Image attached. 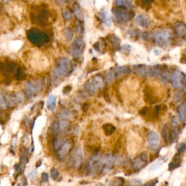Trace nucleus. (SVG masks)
<instances>
[{
  "mask_svg": "<svg viewBox=\"0 0 186 186\" xmlns=\"http://www.w3.org/2000/svg\"><path fill=\"white\" fill-rule=\"evenodd\" d=\"M106 86L105 79L101 75L97 74L89 79L84 84V89L89 95H93Z\"/></svg>",
  "mask_w": 186,
  "mask_h": 186,
  "instance_id": "nucleus-1",
  "label": "nucleus"
},
{
  "mask_svg": "<svg viewBox=\"0 0 186 186\" xmlns=\"http://www.w3.org/2000/svg\"><path fill=\"white\" fill-rule=\"evenodd\" d=\"M155 42L161 48L166 50L172 42V33L169 29H162L153 34Z\"/></svg>",
  "mask_w": 186,
  "mask_h": 186,
  "instance_id": "nucleus-2",
  "label": "nucleus"
},
{
  "mask_svg": "<svg viewBox=\"0 0 186 186\" xmlns=\"http://www.w3.org/2000/svg\"><path fill=\"white\" fill-rule=\"evenodd\" d=\"M85 48V43L82 37H76L70 47L69 52L71 56L75 58H80Z\"/></svg>",
  "mask_w": 186,
  "mask_h": 186,
  "instance_id": "nucleus-3",
  "label": "nucleus"
},
{
  "mask_svg": "<svg viewBox=\"0 0 186 186\" xmlns=\"http://www.w3.org/2000/svg\"><path fill=\"white\" fill-rule=\"evenodd\" d=\"M71 61L68 58H62L59 60L58 65L53 72L58 74V76H61V78L64 77L66 75H68L70 70H71Z\"/></svg>",
  "mask_w": 186,
  "mask_h": 186,
  "instance_id": "nucleus-4",
  "label": "nucleus"
},
{
  "mask_svg": "<svg viewBox=\"0 0 186 186\" xmlns=\"http://www.w3.org/2000/svg\"><path fill=\"white\" fill-rule=\"evenodd\" d=\"M186 79V75L185 73L180 70H176L170 76V81L172 85L174 88H180L183 86Z\"/></svg>",
  "mask_w": 186,
  "mask_h": 186,
  "instance_id": "nucleus-5",
  "label": "nucleus"
},
{
  "mask_svg": "<svg viewBox=\"0 0 186 186\" xmlns=\"http://www.w3.org/2000/svg\"><path fill=\"white\" fill-rule=\"evenodd\" d=\"M112 12L115 20L119 23H125L130 18H132L130 14L127 10L121 8H114L112 10Z\"/></svg>",
  "mask_w": 186,
  "mask_h": 186,
  "instance_id": "nucleus-6",
  "label": "nucleus"
},
{
  "mask_svg": "<svg viewBox=\"0 0 186 186\" xmlns=\"http://www.w3.org/2000/svg\"><path fill=\"white\" fill-rule=\"evenodd\" d=\"M82 159H83V151L80 148H77L76 150L74 151L71 156L68 163L73 168H78L82 164Z\"/></svg>",
  "mask_w": 186,
  "mask_h": 186,
  "instance_id": "nucleus-7",
  "label": "nucleus"
},
{
  "mask_svg": "<svg viewBox=\"0 0 186 186\" xmlns=\"http://www.w3.org/2000/svg\"><path fill=\"white\" fill-rule=\"evenodd\" d=\"M148 163V156L146 153H141L138 156H137L133 161L132 163V167L136 171H139V170H142L147 165Z\"/></svg>",
  "mask_w": 186,
  "mask_h": 186,
  "instance_id": "nucleus-8",
  "label": "nucleus"
},
{
  "mask_svg": "<svg viewBox=\"0 0 186 186\" xmlns=\"http://www.w3.org/2000/svg\"><path fill=\"white\" fill-rule=\"evenodd\" d=\"M148 142L149 147L152 150H156L157 148H159V145H160V139H159L157 132L151 131L148 135Z\"/></svg>",
  "mask_w": 186,
  "mask_h": 186,
  "instance_id": "nucleus-9",
  "label": "nucleus"
},
{
  "mask_svg": "<svg viewBox=\"0 0 186 186\" xmlns=\"http://www.w3.org/2000/svg\"><path fill=\"white\" fill-rule=\"evenodd\" d=\"M73 144L71 142H64L61 148L58 150V156L60 159H64L69 153L70 151L72 148Z\"/></svg>",
  "mask_w": 186,
  "mask_h": 186,
  "instance_id": "nucleus-10",
  "label": "nucleus"
},
{
  "mask_svg": "<svg viewBox=\"0 0 186 186\" xmlns=\"http://www.w3.org/2000/svg\"><path fill=\"white\" fill-rule=\"evenodd\" d=\"M135 20H136L137 24L143 29H148L151 25L150 19L144 15H140L137 16Z\"/></svg>",
  "mask_w": 186,
  "mask_h": 186,
  "instance_id": "nucleus-11",
  "label": "nucleus"
},
{
  "mask_svg": "<svg viewBox=\"0 0 186 186\" xmlns=\"http://www.w3.org/2000/svg\"><path fill=\"white\" fill-rule=\"evenodd\" d=\"M129 71V68L127 66H117L113 70L115 79H119L121 76H124L126 74H128Z\"/></svg>",
  "mask_w": 186,
  "mask_h": 186,
  "instance_id": "nucleus-12",
  "label": "nucleus"
},
{
  "mask_svg": "<svg viewBox=\"0 0 186 186\" xmlns=\"http://www.w3.org/2000/svg\"><path fill=\"white\" fill-rule=\"evenodd\" d=\"M181 163L182 159L181 157H180V154L176 153L174 156V157H173L172 160L171 161V162H170V164H169V170H170V171L175 170V169H177V167H179V166H180Z\"/></svg>",
  "mask_w": 186,
  "mask_h": 186,
  "instance_id": "nucleus-13",
  "label": "nucleus"
},
{
  "mask_svg": "<svg viewBox=\"0 0 186 186\" xmlns=\"http://www.w3.org/2000/svg\"><path fill=\"white\" fill-rule=\"evenodd\" d=\"M134 71L140 77L144 78L148 76V70H147L146 66L143 64H139V65H135L134 66Z\"/></svg>",
  "mask_w": 186,
  "mask_h": 186,
  "instance_id": "nucleus-14",
  "label": "nucleus"
},
{
  "mask_svg": "<svg viewBox=\"0 0 186 186\" xmlns=\"http://www.w3.org/2000/svg\"><path fill=\"white\" fill-rule=\"evenodd\" d=\"M179 119L181 122L186 124V103H183L177 108Z\"/></svg>",
  "mask_w": 186,
  "mask_h": 186,
  "instance_id": "nucleus-15",
  "label": "nucleus"
},
{
  "mask_svg": "<svg viewBox=\"0 0 186 186\" xmlns=\"http://www.w3.org/2000/svg\"><path fill=\"white\" fill-rule=\"evenodd\" d=\"M35 92H36V89H35L34 84L31 82H28L25 87V93H26V96L29 98H31L34 95Z\"/></svg>",
  "mask_w": 186,
  "mask_h": 186,
  "instance_id": "nucleus-16",
  "label": "nucleus"
},
{
  "mask_svg": "<svg viewBox=\"0 0 186 186\" xmlns=\"http://www.w3.org/2000/svg\"><path fill=\"white\" fill-rule=\"evenodd\" d=\"M100 17L101 21L106 25V26H110L111 25V18L107 10H103L100 13Z\"/></svg>",
  "mask_w": 186,
  "mask_h": 186,
  "instance_id": "nucleus-17",
  "label": "nucleus"
},
{
  "mask_svg": "<svg viewBox=\"0 0 186 186\" xmlns=\"http://www.w3.org/2000/svg\"><path fill=\"white\" fill-rule=\"evenodd\" d=\"M170 142L173 143L178 138L180 135V129L179 126H172V129L170 132Z\"/></svg>",
  "mask_w": 186,
  "mask_h": 186,
  "instance_id": "nucleus-18",
  "label": "nucleus"
},
{
  "mask_svg": "<svg viewBox=\"0 0 186 186\" xmlns=\"http://www.w3.org/2000/svg\"><path fill=\"white\" fill-rule=\"evenodd\" d=\"M57 104V98L56 97L53 95L49 96L47 101V107L50 111H53L56 108Z\"/></svg>",
  "mask_w": 186,
  "mask_h": 186,
  "instance_id": "nucleus-19",
  "label": "nucleus"
},
{
  "mask_svg": "<svg viewBox=\"0 0 186 186\" xmlns=\"http://www.w3.org/2000/svg\"><path fill=\"white\" fill-rule=\"evenodd\" d=\"M161 70V66L159 64H156V65H151L150 67V68L148 70V73L151 77H156V76H159Z\"/></svg>",
  "mask_w": 186,
  "mask_h": 186,
  "instance_id": "nucleus-20",
  "label": "nucleus"
},
{
  "mask_svg": "<svg viewBox=\"0 0 186 186\" xmlns=\"http://www.w3.org/2000/svg\"><path fill=\"white\" fill-rule=\"evenodd\" d=\"M170 131L169 128L168 124H164L162 127L161 129V136L163 138L164 140L166 142H170Z\"/></svg>",
  "mask_w": 186,
  "mask_h": 186,
  "instance_id": "nucleus-21",
  "label": "nucleus"
},
{
  "mask_svg": "<svg viewBox=\"0 0 186 186\" xmlns=\"http://www.w3.org/2000/svg\"><path fill=\"white\" fill-rule=\"evenodd\" d=\"M159 76H160L161 79L164 82H169V80L170 79V74L166 66H165V65L161 66V70Z\"/></svg>",
  "mask_w": 186,
  "mask_h": 186,
  "instance_id": "nucleus-22",
  "label": "nucleus"
},
{
  "mask_svg": "<svg viewBox=\"0 0 186 186\" xmlns=\"http://www.w3.org/2000/svg\"><path fill=\"white\" fill-rule=\"evenodd\" d=\"M103 129L106 136H110L112 134H114V132L116 131V127L113 124L108 123V124H105L103 126Z\"/></svg>",
  "mask_w": 186,
  "mask_h": 186,
  "instance_id": "nucleus-23",
  "label": "nucleus"
},
{
  "mask_svg": "<svg viewBox=\"0 0 186 186\" xmlns=\"http://www.w3.org/2000/svg\"><path fill=\"white\" fill-rule=\"evenodd\" d=\"M175 31L180 37H185L186 36V24L180 23L175 27Z\"/></svg>",
  "mask_w": 186,
  "mask_h": 186,
  "instance_id": "nucleus-24",
  "label": "nucleus"
},
{
  "mask_svg": "<svg viewBox=\"0 0 186 186\" xmlns=\"http://www.w3.org/2000/svg\"><path fill=\"white\" fill-rule=\"evenodd\" d=\"M108 40L114 49H119L120 44H121V40L119 38L118 36H116L115 34H111L109 36Z\"/></svg>",
  "mask_w": 186,
  "mask_h": 186,
  "instance_id": "nucleus-25",
  "label": "nucleus"
},
{
  "mask_svg": "<svg viewBox=\"0 0 186 186\" xmlns=\"http://www.w3.org/2000/svg\"><path fill=\"white\" fill-rule=\"evenodd\" d=\"M74 13L79 21L83 22L84 20V17L83 12L81 10L80 7H79V6L78 5H75L74 6Z\"/></svg>",
  "mask_w": 186,
  "mask_h": 186,
  "instance_id": "nucleus-26",
  "label": "nucleus"
},
{
  "mask_svg": "<svg viewBox=\"0 0 186 186\" xmlns=\"http://www.w3.org/2000/svg\"><path fill=\"white\" fill-rule=\"evenodd\" d=\"M9 106L7 99V96H5L3 93L0 92V109H6Z\"/></svg>",
  "mask_w": 186,
  "mask_h": 186,
  "instance_id": "nucleus-27",
  "label": "nucleus"
},
{
  "mask_svg": "<svg viewBox=\"0 0 186 186\" xmlns=\"http://www.w3.org/2000/svg\"><path fill=\"white\" fill-rule=\"evenodd\" d=\"M58 123V132H63L65 131V129H68V127H69V122L68 120L62 119L61 121H60Z\"/></svg>",
  "mask_w": 186,
  "mask_h": 186,
  "instance_id": "nucleus-28",
  "label": "nucleus"
},
{
  "mask_svg": "<svg viewBox=\"0 0 186 186\" xmlns=\"http://www.w3.org/2000/svg\"><path fill=\"white\" fill-rule=\"evenodd\" d=\"M106 43L103 39H102L101 41H99L97 42H96L95 44H94V46H93L95 50L97 52L103 51V49L106 48Z\"/></svg>",
  "mask_w": 186,
  "mask_h": 186,
  "instance_id": "nucleus-29",
  "label": "nucleus"
},
{
  "mask_svg": "<svg viewBox=\"0 0 186 186\" xmlns=\"http://www.w3.org/2000/svg\"><path fill=\"white\" fill-rule=\"evenodd\" d=\"M58 117H59L61 119L70 120L71 119L72 115H71V114L69 112V111H68V110H61L59 114H58Z\"/></svg>",
  "mask_w": 186,
  "mask_h": 186,
  "instance_id": "nucleus-30",
  "label": "nucleus"
},
{
  "mask_svg": "<svg viewBox=\"0 0 186 186\" xmlns=\"http://www.w3.org/2000/svg\"><path fill=\"white\" fill-rule=\"evenodd\" d=\"M63 33H64V37H65L66 41L69 42L73 39V36H74V32H73V31L71 30V29H70V28H66V29H65Z\"/></svg>",
  "mask_w": 186,
  "mask_h": 186,
  "instance_id": "nucleus-31",
  "label": "nucleus"
},
{
  "mask_svg": "<svg viewBox=\"0 0 186 186\" xmlns=\"http://www.w3.org/2000/svg\"><path fill=\"white\" fill-rule=\"evenodd\" d=\"M131 49H132V47H131V46H130L129 44H124V45L122 46H120L119 50L120 52L124 53V54L129 55L130 51H131Z\"/></svg>",
  "mask_w": 186,
  "mask_h": 186,
  "instance_id": "nucleus-32",
  "label": "nucleus"
},
{
  "mask_svg": "<svg viewBox=\"0 0 186 186\" xmlns=\"http://www.w3.org/2000/svg\"><path fill=\"white\" fill-rule=\"evenodd\" d=\"M106 79H107V82L108 84H111L113 82H114V79H115L114 78V72H113V70H109V71H106Z\"/></svg>",
  "mask_w": 186,
  "mask_h": 186,
  "instance_id": "nucleus-33",
  "label": "nucleus"
},
{
  "mask_svg": "<svg viewBox=\"0 0 186 186\" xmlns=\"http://www.w3.org/2000/svg\"><path fill=\"white\" fill-rule=\"evenodd\" d=\"M124 180L122 178V177H115L114 180H112V183H110V185H116V186H120L124 185Z\"/></svg>",
  "mask_w": 186,
  "mask_h": 186,
  "instance_id": "nucleus-34",
  "label": "nucleus"
},
{
  "mask_svg": "<svg viewBox=\"0 0 186 186\" xmlns=\"http://www.w3.org/2000/svg\"><path fill=\"white\" fill-rule=\"evenodd\" d=\"M63 142L64 140L62 138H56V139H55L54 142H53V146H54L55 149L58 151L61 148V145L63 144Z\"/></svg>",
  "mask_w": 186,
  "mask_h": 186,
  "instance_id": "nucleus-35",
  "label": "nucleus"
},
{
  "mask_svg": "<svg viewBox=\"0 0 186 186\" xmlns=\"http://www.w3.org/2000/svg\"><path fill=\"white\" fill-rule=\"evenodd\" d=\"M115 3L118 7H127L129 5L130 0H115Z\"/></svg>",
  "mask_w": 186,
  "mask_h": 186,
  "instance_id": "nucleus-36",
  "label": "nucleus"
},
{
  "mask_svg": "<svg viewBox=\"0 0 186 186\" xmlns=\"http://www.w3.org/2000/svg\"><path fill=\"white\" fill-rule=\"evenodd\" d=\"M186 148V145L184 143V142H180L177 145V153L179 154H181L183 152L185 151Z\"/></svg>",
  "mask_w": 186,
  "mask_h": 186,
  "instance_id": "nucleus-37",
  "label": "nucleus"
},
{
  "mask_svg": "<svg viewBox=\"0 0 186 186\" xmlns=\"http://www.w3.org/2000/svg\"><path fill=\"white\" fill-rule=\"evenodd\" d=\"M63 18L65 20L68 21L71 19V14L68 10L64 9L63 10Z\"/></svg>",
  "mask_w": 186,
  "mask_h": 186,
  "instance_id": "nucleus-38",
  "label": "nucleus"
},
{
  "mask_svg": "<svg viewBox=\"0 0 186 186\" xmlns=\"http://www.w3.org/2000/svg\"><path fill=\"white\" fill-rule=\"evenodd\" d=\"M142 38L145 41H148V40H151V39H153V34L149 33V32H143L142 34Z\"/></svg>",
  "mask_w": 186,
  "mask_h": 186,
  "instance_id": "nucleus-39",
  "label": "nucleus"
},
{
  "mask_svg": "<svg viewBox=\"0 0 186 186\" xmlns=\"http://www.w3.org/2000/svg\"><path fill=\"white\" fill-rule=\"evenodd\" d=\"M50 174H51V177L52 180H55L59 176V172H58V170L55 168H53L51 170V172H50Z\"/></svg>",
  "mask_w": 186,
  "mask_h": 186,
  "instance_id": "nucleus-40",
  "label": "nucleus"
},
{
  "mask_svg": "<svg viewBox=\"0 0 186 186\" xmlns=\"http://www.w3.org/2000/svg\"><path fill=\"white\" fill-rule=\"evenodd\" d=\"M76 32H77L79 34H80V35L83 34V32H84L83 26H82L80 23H76Z\"/></svg>",
  "mask_w": 186,
  "mask_h": 186,
  "instance_id": "nucleus-41",
  "label": "nucleus"
},
{
  "mask_svg": "<svg viewBox=\"0 0 186 186\" xmlns=\"http://www.w3.org/2000/svg\"><path fill=\"white\" fill-rule=\"evenodd\" d=\"M181 100H182V92H178V93H177V94L174 95V103H179L180 101H181Z\"/></svg>",
  "mask_w": 186,
  "mask_h": 186,
  "instance_id": "nucleus-42",
  "label": "nucleus"
},
{
  "mask_svg": "<svg viewBox=\"0 0 186 186\" xmlns=\"http://www.w3.org/2000/svg\"><path fill=\"white\" fill-rule=\"evenodd\" d=\"M172 126H179V119L176 117H173L171 119Z\"/></svg>",
  "mask_w": 186,
  "mask_h": 186,
  "instance_id": "nucleus-43",
  "label": "nucleus"
},
{
  "mask_svg": "<svg viewBox=\"0 0 186 186\" xmlns=\"http://www.w3.org/2000/svg\"><path fill=\"white\" fill-rule=\"evenodd\" d=\"M42 180L43 182L48 181V174L47 173H42Z\"/></svg>",
  "mask_w": 186,
  "mask_h": 186,
  "instance_id": "nucleus-44",
  "label": "nucleus"
},
{
  "mask_svg": "<svg viewBox=\"0 0 186 186\" xmlns=\"http://www.w3.org/2000/svg\"><path fill=\"white\" fill-rule=\"evenodd\" d=\"M180 63L183 64H186V52L183 53V56H182L181 60H180Z\"/></svg>",
  "mask_w": 186,
  "mask_h": 186,
  "instance_id": "nucleus-45",
  "label": "nucleus"
},
{
  "mask_svg": "<svg viewBox=\"0 0 186 186\" xmlns=\"http://www.w3.org/2000/svg\"><path fill=\"white\" fill-rule=\"evenodd\" d=\"M157 183H158V180H156L155 182H154V180H152L151 181L149 182V183H145V185H156Z\"/></svg>",
  "mask_w": 186,
  "mask_h": 186,
  "instance_id": "nucleus-46",
  "label": "nucleus"
},
{
  "mask_svg": "<svg viewBox=\"0 0 186 186\" xmlns=\"http://www.w3.org/2000/svg\"><path fill=\"white\" fill-rule=\"evenodd\" d=\"M129 34L130 35V36H136L137 35V31L135 30H131L129 31Z\"/></svg>",
  "mask_w": 186,
  "mask_h": 186,
  "instance_id": "nucleus-47",
  "label": "nucleus"
},
{
  "mask_svg": "<svg viewBox=\"0 0 186 186\" xmlns=\"http://www.w3.org/2000/svg\"><path fill=\"white\" fill-rule=\"evenodd\" d=\"M55 1H56L57 3L59 5H61V6H63V5H65V0H55Z\"/></svg>",
  "mask_w": 186,
  "mask_h": 186,
  "instance_id": "nucleus-48",
  "label": "nucleus"
},
{
  "mask_svg": "<svg viewBox=\"0 0 186 186\" xmlns=\"http://www.w3.org/2000/svg\"><path fill=\"white\" fill-rule=\"evenodd\" d=\"M132 181L135 182V183H133V185H141L142 184V182H141L140 180H135V179H133V180H132Z\"/></svg>",
  "mask_w": 186,
  "mask_h": 186,
  "instance_id": "nucleus-49",
  "label": "nucleus"
},
{
  "mask_svg": "<svg viewBox=\"0 0 186 186\" xmlns=\"http://www.w3.org/2000/svg\"><path fill=\"white\" fill-rule=\"evenodd\" d=\"M36 174V172H35V170H33V171H32L30 174H29V177H30V178H32L33 177L36 176V174Z\"/></svg>",
  "mask_w": 186,
  "mask_h": 186,
  "instance_id": "nucleus-50",
  "label": "nucleus"
},
{
  "mask_svg": "<svg viewBox=\"0 0 186 186\" xmlns=\"http://www.w3.org/2000/svg\"><path fill=\"white\" fill-rule=\"evenodd\" d=\"M154 54L156 55H159L161 54V52H160V51H159V50H154Z\"/></svg>",
  "mask_w": 186,
  "mask_h": 186,
  "instance_id": "nucleus-51",
  "label": "nucleus"
},
{
  "mask_svg": "<svg viewBox=\"0 0 186 186\" xmlns=\"http://www.w3.org/2000/svg\"><path fill=\"white\" fill-rule=\"evenodd\" d=\"M152 1H153V0H145V3H147V4H148V3H151V2H152Z\"/></svg>",
  "mask_w": 186,
  "mask_h": 186,
  "instance_id": "nucleus-52",
  "label": "nucleus"
},
{
  "mask_svg": "<svg viewBox=\"0 0 186 186\" xmlns=\"http://www.w3.org/2000/svg\"><path fill=\"white\" fill-rule=\"evenodd\" d=\"M65 1H67V2H71V0H65Z\"/></svg>",
  "mask_w": 186,
  "mask_h": 186,
  "instance_id": "nucleus-53",
  "label": "nucleus"
}]
</instances>
